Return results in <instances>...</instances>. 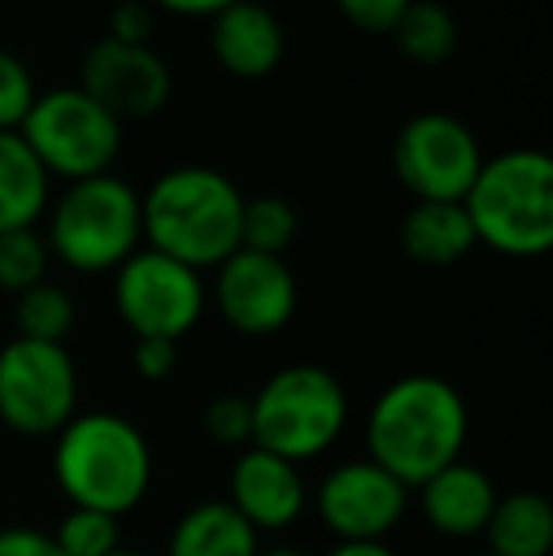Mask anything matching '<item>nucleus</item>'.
I'll list each match as a JSON object with an SVG mask.
<instances>
[{
	"mask_svg": "<svg viewBox=\"0 0 553 556\" xmlns=\"http://www.w3.org/2000/svg\"><path fill=\"white\" fill-rule=\"evenodd\" d=\"M410 507V489L372 458L341 462L323 477L315 511L338 542H384Z\"/></svg>",
	"mask_w": 553,
	"mask_h": 556,
	"instance_id": "obj_11",
	"label": "nucleus"
},
{
	"mask_svg": "<svg viewBox=\"0 0 553 556\" xmlns=\"http://www.w3.org/2000/svg\"><path fill=\"white\" fill-rule=\"evenodd\" d=\"M474 132L451 114H417L394 140V175L417 201H463L481 170Z\"/></svg>",
	"mask_w": 553,
	"mask_h": 556,
	"instance_id": "obj_10",
	"label": "nucleus"
},
{
	"mask_svg": "<svg viewBox=\"0 0 553 556\" xmlns=\"http://www.w3.org/2000/svg\"><path fill=\"white\" fill-rule=\"evenodd\" d=\"M114 311L140 337L178 341L205 315L201 273L160 250H137L114 269Z\"/></svg>",
	"mask_w": 553,
	"mask_h": 556,
	"instance_id": "obj_9",
	"label": "nucleus"
},
{
	"mask_svg": "<svg viewBox=\"0 0 553 556\" xmlns=\"http://www.w3.org/2000/svg\"><path fill=\"white\" fill-rule=\"evenodd\" d=\"M80 91L118 122H144L171 99V73L152 46H122L103 38L84 53Z\"/></svg>",
	"mask_w": 553,
	"mask_h": 556,
	"instance_id": "obj_13",
	"label": "nucleus"
},
{
	"mask_svg": "<svg viewBox=\"0 0 553 556\" xmlns=\"http://www.w3.org/2000/svg\"><path fill=\"white\" fill-rule=\"evenodd\" d=\"M420 515L425 522L443 538H478L486 534L489 515L497 507V484L486 469L470 466V462H451L440 473H432L417 489Z\"/></svg>",
	"mask_w": 553,
	"mask_h": 556,
	"instance_id": "obj_15",
	"label": "nucleus"
},
{
	"mask_svg": "<svg viewBox=\"0 0 553 556\" xmlns=\"http://www.w3.org/2000/svg\"><path fill=\"white\" fill-rule=\"evenodd\" d=\"M163 12H175V15H221L224 8H231L236 0H155Z\"/></svg>",
	"mask_w": 553,
	"mask_h": 556,
	"instance_id": "obj_32",
	"label": "nucleus"
},
{
	"mask_svg": "<svg viewBox=\"0 0 553 556\" xmlns=\"http://www.w3.org/2000/svg\"><path fill=\"white\" fill-rule=\"evenodd\" d=\"M205 432L221 446H247L251 443V397L224 394L213 397L205 409Z\"/></svg>",
	"mask_w": 553,
	"mask_h": 556,
	"instance_id": "obj_27",
	"label": "nucleus"
},
{
	"mask_svg": "<svg viewBox=\"0 0 553 556\" xmlns=\"http://www.w3.org/2000/svg\"><path fill=\"white\" fill-rule=\"evenodd\" d=\"M53 481L73 507L129 515L152 484V451L144 432L118 413H84L58 432Z\"/></svg>",
	"mask_w": 553,
	"mask_h": 556,
	"instance_id": "obj_3",
	"label": "nucleus"
},
{
	"mask_svg": "<svg viewBox=\"0 0 553 556\" xmlns=\"http://www.w3.org/2000/svg\"><path fill=\"white\" fill-rule=\"evenodd\" d=\"M80 379L65 344L15 337L0 349V420L15 435H58L76 417Z\"/></svg>",
	"mask_w": 553,
	"mask_h": 556,
	"instance_id": "obj_8",
	"label": "nucleus"
},
{
	"mask_svg": "<svg viewBox=\"0 0 553 556\" xmlns=\"http://www.w3.org/2000/svg\"><path fill=\"white\" fill-rule=\"evenodd\" d=\"M167 556H259V530L231 504L209 500L175 522Z\"/></svg>",
	"mask_w": 553,
	"mask_h": 556,
	"instance_id": "obj_18",
	"label": "nucleus"
},
{
	"mask_svg": "<svg viewBox=\"0 0 553 556\" xmlns=\"http://www.w3.org/2000/svg\"><path fill=\"white\" fill-rule=\"evenodd\" d=\"M50 538L65 556H106L118 549V519L88 511V507H73Z\"/></svg>",
	"mask_w": 553,
	"mask_h": 556,
	"instance_id": "obj_25",
	"label": "nucleus"
},
{
	"mask_svg": "<svg viewBox=\"0 0 553 556\" xmlns=\"http://www.w3.org/2000/svg\"><path fill=\"white\" fill-rule=\"evenodd\" d=\"M399 239L417 265H432V269L463 262L478 247L463 201H417L399 227Z\"/></svg>",
	"mask_w": 553,
	"mask_h": 556,
	"instance_id": "obj_17",
	"label": "nucleus"
},
{
	"mask_svg": "<svg viewBox=\"0 0 553 556\" xmlns=\"http://www.w3.org/2000/svg\"><path fill=\"white\" fill-rule=\"evenodd\" d=\"M463 208L474 239L504 257H539L553 247V163L535 148H516L481 163Z\"/></svg>",
	"mask_w": 553,
	"mask_h": 556,
	"instance_id": "obj_4",
	"label": "nucleus"
},
{
	"mask_svg": "<svg viewBox=\"0 0 553 556\" xmlns=\"http://www.w3.org/2000/svg\"><path fill=\"white\" fill-rule=\"evenodd\" d=\"M38 91L27 65L15 53L0 50V132H20L23 117L30 114Z\"/></svg>",
	"mask_w": 553,
	"mask_h": 556,
	"instance_id": "obj_26",
	"label": "nucleus"
},
{
	"mask_svg": "<svg viewBox=\"0 0 553 556\" xmlns=\"http://www.w3.org/2000/svg\"><path fill=\"white\" fill-rule=\"evenodd\" d=\"M140 239V198L134 186L114 175L68 182L46 231V247L76 273L118 269L137 254Z\"/></svg>",
	"mask_w": 553,
	"mask_h": 556,
	"instance_id": "obj_6",
	"label": "nucleus"
},
{
	"mask_svg": "<svg viewBox=\"0 0 553 556\" xmlns=\"http://www.w3.org/2000/svg\"><path fill=\"white\" fill-rule=\"evenodd\" d=\"M76 323V307L68 300L65 288L58 285H35L27 292H20V303H15V326H20V337L27 341H46V344H61L68 337Z\"/></svg>",
	"mask_w": 553,
	"mask_h": 556,
	"instance_id": "obj_22",
	"label": "nucleus"
},
{
	"mask_svg": "<svg viewBox=\"0 0 553 556\" xmlns=\"http://www.w3.org/2000/svg\"><path fill=\"white\" fill-rule=\"evenodd\" d=\"M134 364L140 371V379H167L178 364V344L175 341H160V337H140L134 349Z\"/></svg>",
	"mask_w": 553,
	"mask_h": 556,
	"instance_id": "obj_30",
	"label": "nucleus"
},
{
	"mask_svg": "<svg viewBox=\"0 0 553 556\" xmlns=\"http://www.w3.org/2000/svg\"><path fill=\"white\" fill-rule=\"evenodd\" d=\"M20 137L46 167V175H58L65 182L111 175V163L122 152V122L80 88L38 96L30 114L23 117Z\"/></svg>",
	"mask_w": 553,
	"mask_h": 556,
	"instance_id": "obj_7",
	"label": "nucleus"
},
{
	"mask_svg": "<svg viewBox=\"0 0 553 556\" xmlns=\"http://www.w3.org/2000/svg\"><path fill=\"white\" fill-rule=\"evenodd\" d=\"M106 556H144V553H134V549H122V545H118V549H114V553H106Z\"/></svg>",
	"mask_w": 553,
	"mask_h": 556,
	"instance_id": "obj_35",
	"label": "nucleus"
},
{
	"mask_svg": "<svg viewBox=\"0 0 553 556\" xmlns=\"http://www.w3.org/2000/svg\"><path fill=\"white\" fill-rule=\"evenodd\" d=\"M296 239V213L285 198H254L243 205V224H239V247L254 254L280 257L288 242Z\"/></svg>",
	"mask_w": 553,
	"mask_h": 556,
	"instance_id": "obj_23",
	"label": "nucleus"
},
{
	"mask_svg": "<svg viewBox=\"0 0 553 556\" xmlns=\"http://www.w3.org/2000/svg\"><path fill=\"white\" fill-rule=\"evenodd\" d=\"M46 265H50V247L38 239L35 227L0 235V292H27L42 285Z\"/></svg>",
	"mask_w": 553,
	"mask_h": 556,
	"instance_id": "obj_24",
	"label": "nucleus"
},
{
	"mask_svg": "<svg viewBox=\"0 0 553 556\" xmlns=\"http://www.w3.org/2000/svg\"><path fill=\"white\" fill-rule=\"evenodd\" d=\"M122 46H148L152 38V12H148L140 0H122L111 12V35Z\"/></svg>",
	"mask_w": 553,
	"mask_h": 556,
	"instance_id": "obj_29",
	"label": "nucleus"
},
{
	"mask_svg": "<svg viewBox=\"0 0 553 556\" xmlns=\"http://www.w3.org/2000/svg\"><path fill=\"white\" fill-rule=\"evenodd\" d=\"M50 201V175L20 132H0V235L35 227Z\"/></svg>",
	"mask_w": 553,
	"mask_h": 556,
	"instance_id": "obj_19",
	"label": "nucleus"
},
{
	"mask_svg": "<svg viewBox=\"0 0 553 556\" xmlns=\"http://www.w3.org/2000/svg\"><path fill=\"white\" fill-rule=\"evenodd\" d=\"M414 4V0H338L341 15L353 23L356 30H368V35H391L394 23L402 20V12Z\"/></svg>",
	"mask_w": 553,
	"mask_h": 556,
	"instance_id": "obj_28",
	"label": "nucleus"
},
{
	"mask_svg": "<svg viewBox=\"0 0 553 556\" xmlns=\"http://www.w3.org/2000/svg\"><path fill=\"white\" fill-rule=\"evenodd\" d=\"M231 507L251 522V530H288L307 507V484L300 466L269 451H243L231 466Z\"/></svg>",
	"mask_w": 553,
	"mask_h": 556,
	"instance_id": "obj_14",
	"label": "nucleus"
},
{
	"mask_svg": "<svg viewBox=\"0 0 553 556\" xmlns=\"http://www.w3.org/2000/svg\"><path fill=\"white\" fill-rule=\"evenodd\" d=\"M478 556H493V553H478Z\"/></svg>",
	"mask_w": 553,
	"mask_h": 556,
	"instance_id": "obj_36",
	"label": "nucleus"
},
{
	"mask_svg": "<svg viewBox=\"0 0 553 556\" xmlns=\"http://www.w3.org/2000/svg\"><path fill=\"white\" fill-rule=\"evenodd\" d=\"M259 556H307V553L292 549V545H274V549H259Z\"/></svg>",
	"mask_w": 553,
	"mask_h": 556,
	"instance_id": "obj_34",
	"label": "nucleus"
},
{
	"mask_svg": "<svg viewBox=\"0 0 553 556\" xmlns=\"http://www.w3.org/2000/svg\"><path fill=\"white\" fill-rule=\"evenodd\" d=\"M394 42H399L402 58L414 65H443L458 46V23L443 4L432 0H414L394 23Z\"/></svg>",
	"mask_w": 553,
	"mask_h": 556,
	"instance_id": "obj_21",
	"label": "nucleus"
},
{
	"mask_svg": "<svg viewBox=\"0 0 553 556\" xmlns=\"http://www.w3.org/2000/svg\"><path fill=\"white\" fill-rule=\"evenodd\" d=\"M213 53L231 76H243V80L269 76L285 58L280 20L266 4L236 0L221 15H213Z\"/></svg>",
	"mask_w": 553,
	"mask_h": 556,
	"instance_id": "obj_16",
	"label": "nucleus"
},
{
	"mask_svg": "<svg viewBox=\"0 0 553 556\" xmlns=\"http://www.w3.org/2000/svg\"><path fill=\"white\" fill-rule=\"evenodd\" d=\"M216 307L236 333L269 337L296 315V277L280 257L239 247L216 265Z\"/></svg>",
	"mask_w": 553,
	"mask_h": 556,
	"instance_id": "obj_12",
	"label": "nucleus"
},
{
	"mask_svg": "<svg viewBox=\"0 0 553 556\" xmlns=\"http://www.w3.org/2000/svg\"><path fill=\"white\" fill-rule=\"evenodd\" d=\"M470 435L466 402L448 379L406 375L376 397L364 425L368 458L406 489H420L432 473L463 458Z\"/></svg>",
	"mask_w": 553,
	"mask_h": 556,
	"instance_id": "obj_1",
	"label": "nucleus"
},
{
	"mask_svg": "<svg viewBox=\"0 0 553 556\" xmlns=\"http://www.w3.org/2000/svg\"><path fill=\"white\" fill-rule=\"evenodd\" d=\"M486 542L493 556H550L553 549V507L539 492L497 496L489 515Z\"/></svg>",
	"mask_w": 553,
	"mask_h": 556,
	"instance_id": "obj_20",
	"label": "nucleus"
},
{
	"mask_svg": "<svg viewBox=\"0 0 553 556\" xmlns=\"http://www.w3.org/2000/svg\"><path fill=\"white\" fill-rule=\"evenodd\" d=\"M0 556H65L50 534L30 527H8L0 530Z\"/></svg>",
	"mask_w": 553,
	"mask_h": 556,
	"instance_id": "obj_31",
	"label": "nucleus"
},
{
	"mask_svg": "<svg viewBox=\"0 0 553 556\" xmlns=\"http://www.w3.org/2000/svg\"><path fill=\"white\" fill-rule=\"evenodd\" d=\"M247 198L213 167H175L140 198V231L148 250L175 257L190 269H216L239 250Z\"/></svg>",
	"mask_w": 553,
	"mask_h": 556,
	"instance_id": "obj_2",
	"label": "nucleus"
},
{
	"mask_svg": "<svg viewBox=\"0 0 553 556\" xmlns=\"http://www.w3.org/2000/svg\"><path fill=\"white\" fill-rule=\"evenodd\" d=\"M345 387L318 364L280 367L251 397V443L292 466L330 451L345 432Z\"/></svg>",
	"mask_w": 553,
	"mask_h": 556,
	"instance_id": "obj_5",
	"label": "nucleus"
},
{
	"mask_svg": "<svg viewBox=\"0 0 553 556\" xmlns=\"http://www.w3.org/2000/svg\"><path fill=\"white\" fill-rule=\"evenodd\" d=\"M326 556H399L387 542H338Z\"/></svg>",
	"mask_w": 553,
	"mask_h": 556,
	"instance_id": "obj_33",
	"label": "nucleus"
}]
</instances>
